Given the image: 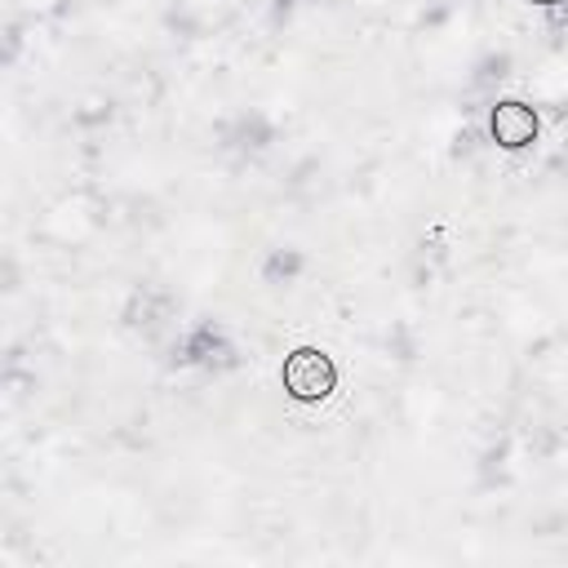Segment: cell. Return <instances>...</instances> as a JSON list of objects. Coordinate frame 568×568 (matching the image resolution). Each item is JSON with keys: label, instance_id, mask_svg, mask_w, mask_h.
I'll return each mask as SVG.
<instances>
[{"label": "cell", "instance_id": "obj_1", "mask_svg": "<svg viewBox=\"0 0 568 568\" xmlns=\"http://www.w3.org/2000/svg\"><path fill=\"white\" fill-rule=\"evenodd\" d=\"M337 386V368L324 351L315 346H297L288 359H284V390L297 399V404H320L328 399Z\"/></svg>", "mask_w": 568, "mask_h": 568}, {"label": "cell", "instance_id": "obj_2", "mask_svg": "<svg viewBox=\"0 0 568 568\" xmlns=\"http://www.w3.org/2000/svg\"><path fill=\"white\" fill-rule=\"evenodd\" d=\"M488 133L501 151H524L528 142H537V111L519 98H501L488 111Z\"/></svg>", "mask_w": 568, "mask_h": 568}, {"label": "cell", "instance_id": "obj_3", "mask_svg": "<svg viewBox=\"0 0 568 568\" xmlns=\"http://www.w3.org/2000/svg\"><path fill=\"white\" fill-rule=\"evenodd\" d=\"M532 4H564V0H532Z\"/></svg>", "mask_w": 568, "mask_h": 568}]
</instances>
